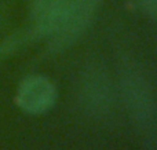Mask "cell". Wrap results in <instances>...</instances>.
Segmentation results:
<instances>
[{
    "instance_id": "obj_1",
    "label": "cell",
    "mask_w": 157,
    "mask_h": 150,
    "mask_svg": "<svg viewBox=\"0 0 157 150\" xmlns=\"http://www.w3.org/2000/svg\"><path fill=\"white\" fill-rule=\"evenodd\" d=\"M55 90L48 80L43 77H32L19 88L18 103L30 113H39L50 107L54 102Z\"/></svg>"
},
{
    "instance_id": "obj_2",
    "label": "cell",
    "mask_w": 157,
    "mask_h": 150,
    "mask_svg": "<svg viewBox=\"0 0 157 150\" xmlns=\"http://www.w3.org/2000/svg\"><path fill=\"white\" fill-rule=\"evenodd\" d=\"M142 7L152 18L157 19V0H141Z\"/></svg>"
}]
</instances>
